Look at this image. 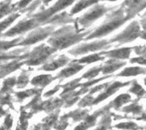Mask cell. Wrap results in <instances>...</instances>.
<instances>
[{
    "label": "cell",
    "mask_w": 146,
    "mask_h": 130,
    "mask_svg": "<svg viewBox=\"0 0 146 130\" xmlns=\"http://www.w3.org/2000/svg\"><path fill=\"white\" fill-rule=\"evenodd\" d=\"M90 32L91 31L84 32L83 30H79L74 26H64L53 32L47 43L51 47L61 50L80 43Z\"/></svg>",
    "instance_id": "obj_1"
},
{
    "label": "cell",
    "mask_w": 146,
    "mask_h": 130,
    "mask_svg": "<svg viewBox=\"0 0 146 130\" xmlns=\"http://www.w3.org/2000/svg\"><path fill=\"white\" fill-rule=\"evenodd\" d=\"M130 20L131 19L126 14L125 9L121 6L120 8L118 7V9L114 11L111 10L110 13L107 14V17L104 23L99 27L95 29L92 32H91L86 37H85V40H90L96 37H103L114 32L115 29L119 28L124 23Z\"/></svg>",
    "instance_id": "obj_2"
},
{
    "label": "cell",
    "mask_w": 146,
    "mask_h": 130,
    "mask_svg": "<svg viewBox=\"0 0 146 130\" xmlns=\"http://www.w3.org/2000/svg\"><path fill=\"white\" fill-rule=\"evenodd\" d=\"M117 7L113 8H107L104 4L96 3L93 5V7L89 9L86 13H85L82 16L77 18L74 20V26L79 30H83L85 28L89 27L95 20L101 18L104 14L110 12L114 9Z\"/></svg>",
    "instance_id": "obj_3"
},
{
    "label": "cell",
    "mask_w": 146,
    "mask_h": 130,
    "mask_svg": "<svg viewBox=\"0 0 146 130\" xmlns=\"http://www.w3.org/2000/svg\"><path fill=\"white\" fill-rule=\"evenodd\" d=\"M56 51V49L42 43L29 52L27 60L23 63L27 66H38L40 64H44Z\"/></svg>",
    "instance_id": "obj_4"
},
{
    "label": "cell",
    "mask_w": 146,
    "mask_h": 130,
    "mask_svg": "<svg viewBox=\"0 0 146 130\" xmlns=\"http://www.w3.org/2000/svg\"><path fill=\"white\" fill-rule=\"evenodd\" d=\"M74 1L75 0H58L53 6L50 7L49 9H44L42 7L41 8L42 9L38 13L33 14V15H29V16L33 17L37 20V22L39 24V26H41L43 25L48 24L49 20L52 16L56 14L58 12L62 11V9H66L67 7L70 6Z\"/></svg>",
    "instance_id": "obj_5"
},
{
    "label": "cell",
    "mask_w": 146,
    "mask_h": 130,
    "mask_svg": "<svg viewBox=\"0 0 146 130\" xmlns=\"http://www.w3.org/2000/svg\"><path fill=\"white\" fill-rule=\"evenodd\" d=\"M142 30H140V24L139 21L134 20L120 34L110 40V43H117L118 45H121L127 43H131L140 37Z\"/></svg>",
    "instance_id": "obj_6"
},
{
    "label": "cell",
    "mask_w": 146,
    "mask_h": 130,
    "mask_svg": "<svg viewBox=\"0 0 146 130\" xmlns=\"http://www.w3.org/2000/svg\"><path fill=\"white\" fill-rule=\"evenodd\" d=\"M112 45L110 44V41L106 39L98 40L89 43H82L71 50H68V53L72 55L77 56L80 54H85L89 52H96L98 50H107L111 48Z\"/></svg>",
    "instance_id": "obj_7"
},
{
    "label": "cell",
    "mask_w": 146,
    "mask_h": 130,
    "mask_svg": "<svg viewBox=\"0 0 146 130\" xmlns=\"http://www.w3.org/2000/svg\"><path fill=\"white\" fill-rule=\"evenodd\" d=\"M54 25L45 26V27H38L34 31H33L31 33L28 34V36L24 38L21 42H20L19 46H29L34 43H37L40 41H43L44 39L47 38L49 36L52 34L55 29Z\"/></svg>",
    "instance_id": "obj_8"
},
{
    "label": "cell",
    "mask_w": 146,
    "mask_h": 130,
    "mask_svg": "<svg viewBox=\"0 0 146 130\" xmlns=\"http://www.w3.org/2000/svg\"><path fill=\"white\" fill-rule=\"evenodd\" d=\"M39 26H40L39 24L33 17L27 16V18L21 20L17 25H15L10 30H9L6 33L3 34V37H15L16 35H21L26 33L27 32H29L30 30L36 29Z\"/></svg>",
    "instance_id": "obj_9"
},
{
    "label": "cell",
    "mask_w": 146,
    "mask_h": 130,
    "mask_svg": "<svg viewBox=\"0 0 146 130\" xmlns=\"http://www.w3.org/2000/svg\"><path fill=\"white\" fill-rule=\"evenodd\" d=\"M121 6L125 9L127 16L133 19L141 10L146 9V0H125Z\"/></svg>",
    "instance_id": "obj_10"
},
{
    "label": "cell",
    "mask_w": 146,
    "mask_h": 130,
    "mask_svg": "<svg viewBox=\"0 0 146 130\" xmlns=\"http://www.w3.org/2000/svg\"><path fill=\"white\" fill-rule=\"evenodd\" d=\"M133 49H134V47H127V48H121V49H114V50L101 51L99 53L102 55H104L110 59L125 60V59H128L130 57V54Z\"/></svg>",
    "instance_id": "obj_11"
},
{
    "label": "cell",
    "mask_w": 146,
    "mask_h": 130,
    "mask_svg": "<svg viewBox=\"0 0 146 130\" xmlns=\"http://www.w3.org/2000/svg\"><path fill=\"white\" fill-rule=\"evenodd\" d=\"M83 68H84V65H81V64H79V63H76V62L72 61V63H70L68 66V67H66L65 69L62 70L56 75V77L55 78L56 79H61V80H62L64 78H67L68 77H71V76L76 74L80 70H82Z\"/></svg>",
    "instance_id": "obj_12"
},
{
    "label": "cell",
    "mask_w": 146,
    "mask_h": 130,
    "mask_svg": "<svg viewBox=\"0 0 146 130\" xmlns=\"http://www.w3.org/2000/svg\"><path fill=\"white\" fill-rule=\"evenodd\" d=\"M70 59L68 57H67L66 55L62 54L61 56H59L58 59L54 60L49 63H44V65L40 68V70H44V71H55L62 66H64L65 65H67L69 62Z\"/></svg>",
    "instance_id": "obj_13"
},
{
    "label": "cell",
    "mask_w": 146,
    "mask_h": 130,
    "mask_svg": "<svg viewBox=\"0 0 146 130\" xmlns=\"http://www.w3.org/2000/svg\"><path fill=\"white\" fill-rule=\"evenodd\" d=\"M21 59L14 60L9 63H6L4 65H2L0 67V78L4 77L5 76L9 75V73L16 71L19 69L22 65H24L23 62H21Z\"/></svg>",
    "instance_id": "obj_14"
},
{
    "label": "cell",
    "mask_w": 146,
    "mask_h": 130,
    "mask_svg": "<svg viewBox=\"0 0 146 130\" xmlns=\"http://www.w3.org/2000/svg\"><path fill=\"white\" fill-rule=\"evenodd\" d=\"M130 83V82H127V83H119V82H116V83H112L111 84V86H110L107 89H106V91L105 92H104V93H102L95 100H94V102H93V104H97V103H99V102H101L102 100H105V99H107L109 96H110L111 95H113V94H115L120 88H121V87H123V86H127V85H128Z\"/></svg>",
    "instance_id": "obj_15"
},
{
    "label": "cell",
    "mask_w": 146,
    "mask_h": 130,
    "mask_svg": "<svg viewBox=\"0 0 146 130\" xmlns=\"http://www.w3.org/2000/svg\"><path fill=\"white\" fill-rule=\"evenodd\" d=\"M127 63L124 61H121L117 59H110L105 62V64L102 66V72L104 74H109L115 72L116 70L124 66Z\"/></svg>",
    "instance_id": "obj_16"
},
{
    "label": "cell",
    "mask_w": 146,
    "mask_h": 130,
    "mask_svg": "<svg viewBox=\"0 0 146 130\" xmlns=\"http://www.w3.org/2000/svg\"><path fill=\"white\" fill-rule=\"evenodd\" d=\"M74 22V20L72 18V15L70 14H68L67 12H62L58 14H55L52 16L49 21L48 24H51L54 26H59V25H65L67 23Z\"/></svg>",
    "instance_id": "obj_17"
},
{
    "label": "cell",
    "mask_w": 146,
    "mask_h": 130,
    "mask_svg": "<svg viewBox=\"0 0 146 130\" xmlns=\"http://www.w3.org/2000/svg\"><path fill=\"white\" fill-rule=\"evenodd\" d=\"M56 78L50 75H40L33 77L31 81V84L35 87H40L41 89L49 85Z\"/></svg>",
    "instance_id": "obj_18"
},
{
    "label": "cell",
    "mask_w": 146,
    "mask_h": 130,
    "mask_svg": "<svg viewBox=\"0 0 146 130\" xmlns=\"http://www.w3.org/2000/svg\"><path fill=\"white\" fill-rule=\"evenodd\" d=\"M100 1H103V0H80L71 9L70 11V14L73 16L74 14L82 11L83 9L90 7V6H92L96 3H98V2Z\"/></svg>",
    "instance_id": "obj_19"
},
{
    "label": "cell",
    "mask_w": 146,
    "mask_h": 130,
    "mask_svg": "<svg viewBox=\"0 0 146 130\" xmlns=\"http://www.w3.org/2000/svg\"><path fill=\"white\" fill-rule=\"evenodd\" d=\"M11 2L12 0H5L0 3V19L16 11L15 3L12 4Z\"/></svg>",
    "instance_id": "obj_20"
},
{
    "label": "cell",
    "mask_w": 146,
    "mask_h": 130,
    "mask_svg": "<svg viewBox=\"0 0 146 130\" xmlns=\"http://www.w3.org/2000/svg\"><path fill=\"white\" fill-rule=\"evenodd\" d=\"M146 73V69L139 66H133V67H127L124 69L121 72H120L117 76L118 77H131V76H137L139 74Z\"/></svg>",
    "instance_id": "obj_21"
},
{
    "label": "cell",
    "mask_w": 146,
    "mask_h": 130,
    "mask_svg": "<svg viewBox=\"0 0 146 130\" xmlns=\"http://www.w3.org/2000/svg\"><path fill=\"white\" fill-rule=\"evenodd\" d=\"M23 37H18L17 38L12 40V41H0V53L6 52L11 48H14L15 46H19L20 42L23 40Z\"/></svg>",
    "instance_id": "obj_22"
},
{
    "label": "cell",
    "mask_w": 146,
    "mask_h": 130,
    "mask_svg": "<svg viewBox=\"0 0 146 130\" xmlns=\"http://www.w3.org/2000/svg\"><path fill=\"white\" fill-rule=\"evenodd\" d=\"M103 60H104V57H103L100 53H98V54H91V55L83 57L79 60H74L73 61L79 63V64H90V63L97 62V61Z\"/></svg>",
    "instance_id": "obj_23"
},
{
    "label": "cell",
    "mask_w": 146,
    "mask_h": 130,
    "mask_svg": "<svg viewBox=\"0 0 146 130\" xmlns=\"http://www.w3.org/2000/svg\"><path fill=\"white\" fill-rule=\"evenodd\" d=\"M42 89H29L27 91H22V92H16L15 96L19 99V101H22L24 99L32 96V95H36L38 94H41Z\"/></svg>",
    "instance_id": "obj_24"
},
{
    "label": "cell",
    "mask_w": 146,
    "mask_h": 130,
    "mask_svg": "<svg viewBox=\"0 0 146 130\" xmlns=\"http://www.w3.org/2000/svg\"><path fill=\"white\" fill-rule=\"evenodd\" d=\"M19 16H20V13H13V14H9V16L7 19H5L2 22H0V32H2L5 29H7Z\"/></svg>",
    "instance_id": "obj_25"
},
{
    "label": "cell",
    "mask_w": 146,
    "mask_h": 130,
    "mask_svg": "<svg viewBox=\"0 0 146 130\" xmlns=\"http://www.w3.org/2000/svg\"><path fill=\"white\" fill-rule=\"evenodd\" d=\"M16 77H10V78H8L6 79L3 83V88L1 89V91H0V95L2 94H7L9 91L11 90V89L15 86V84H16Z\"/></svg>",
    "instance_id": "obj_26"
},
{
    "label": "cell",
    "mask_w": 146,
    "mask_h": 130,
    "mask_svg": "<svg viewBox=\"0 0 146 130\" xmlns=\"http://www.w3.org/2000/svg\"><path fill=\"white\" fill-rule=\"evenodd\" d=\"M29 73L27 72V71L23 70V72H21V74L20 75V77H18L17 81H16V86L18 89H23L24 87H26L29 82Z\"/></svg>",
    "instance_id": "obj_27"
},
{
    "label": "cell",
    "mask_w": 146,
    "mask_h": 130,
    "mask_svg": "<svg viewBox=\"0 0 146 130\" xmlns=\"http://www.w3.org/2000/svg\"><path fill=\"white\" fill-rule=\"evenodd\" d=\"M130 100H131V96H130L129 95L124 94V95H121L120 96H118V97L113 101V103H111V104H113L114 106H115L116 107H118V106H122V105L125 104V103H127V102L130 101Z\"/></svg>",
    "instance_id": "obj_28"
},
{
    "label": "cell",
    "mask_w": 146,
    "mask_h": 130,
    "mask_svg": "<svg viewBox=\"0 0 146 130\" xmlns=\"http://www.w3.org/2000/svg\"><path fill=\"white\" fill-rule=\"evenodd\" d=\"M102 66L103 65L99 66H96L93 67L92 69L89 70L86 73H85L81 78H86V79H92L94 78L97 75H98V73L100 72V71H102Z\"/></svg>",
    "instance_id": "obj_29"
},
{
    "label": "cell",
    "mask_w": 146,
    "mask_h": 130,
    "mask_svg": "<svg viewBox=\"0 0 146 130\" xmlns=\"http://www.w3.org/2000/svg\"><path fill=\"white\" fill-rule=\"evenodd\" d=\"M129 91L131 92V93H133V94H135L137 96H139V97H141V96H143L145 94V91L144 90V89L136 82V81H133V86H132V88L129 89Z\"/></svg>",
    "instance_id": "obj_30"
},
{
    "label": "cell",
    "mask_w": 146,
    "mask_h": 130,
    "mask_svg": "<svg viewBox=\"0 0 146 130\" xmlns=\"http://www.w3.org/2000/svg\"><path fill=\"white\" fill-rule=\"evenodd\" d=\"M33 2V0H21L20 2H18V3H15V5H16V11L17 10H20L21 12L24 9H26L29 4H30V3H32Z\"/></svg>",
    "instance_id": "obj_31"
},
{
    "label": "cell",
    "mask_w": 146,
    "mask_h": 130,
    "mask_svg": "<svg viewBox=\"0 0 146 130\" xmlns=\"http://www.w3.org/2000/svg\"><path fill=\"white\" fill-rule=\"evenodd\" d=\"M133 50L138 55L146 57V46H134Z\"/></svg>",
    "instance_id": "obj_32"
},
{
    "label": "cell",
    "mask_w": 146,
    "mask_h": 130,
    "mask_svg": "<svg viewBox=\"0 0 146 130\" xmlns=\"http://www.w3.org/2000/svg\"><path fill=\"white\" fill-rule=\"evenodd\" d=\"M130 61L132 63H138V64H141V65H146V57L140 56V57L133 58L130 60Z\"/></svg>",
    "instance_id": "obj_33"
},
{
    "label": "cell",
    "mask_w": 146,
    "mask_h": 130,
    "mask_svg": "<svg viewBox=\"0 0 146 130\" xmlns=\"http://www.w3.org/2000/svg\"><path fill=\"white\" fill-rule=\"evenodd\" d=\"M12 123H13V119L11 118L10 115H8L7 118H5V121H4V128L6 129V130L9 129L11 128Z\"/></svg>",
    "instance_id": "obj_34"
},
{
    "label": "cell",
    "mask_w": 146,
    "mask_h": 130,
    "mask_svg": "<svg viewBox=\"0 0 146 130\" xmlns=\"http://www.w3.org/2000/svg\"><path fill=\"white\" fill-rule=\"evenodd\" d=\"M62 86L61 85H57V86H56L55 87V89H51V90H50L49 92H47V93H45L44 95V97H49V96H50V95H52L53 94H55L60 88H61Z\"/></svg>",
    "instance_id": "obj_35"
},
{
    "label": "cell",
    "mask_w": 146,
    "mask_h": 130,
    "mask_svg": "<svg viewBox=\"0 0 146 130\" xmlns=\"http://www.w3.org/2000/svg\"><path fill=\"white\" fill-rule=\"evenodd\" d=\"M140 25L144 28V30L146 31V15H143V17L140 20Z\"/></svg>",
    "instance_id": "obj_36"
},
{
    "label": "cell",
    "mask_w": 146,
    "mask_h": 130,
    "mask_svg": "<svg viewBox=\"0 0 146 130\" xmlns=\"http://www.w3.org/2000/svg\"><path fill=\"white\" fill-rule=\"evenodd\" d=\"M140 37L142 38V39H145L146 40V31H142L141 32V35H140Z\"/></svg>",
    "instance_id": "obj_37"
},
{
    "label": "cell",
    "mask_w": 146,
    "mask_h": 130,
    "mask_svg": "<svg viewBox=\"0 0 146 130\" xmlns=\"http://www.w3.org/2000/svg\"><path fill=\"white\" fill-rule=\"evenodd\" d=\"M51 1H52V0H42V2L44 3V5H48V4H49V3H50V2H51Z\"/></svg>",
    "instance_id": "obj_38"
},
{
    "label": "cell",
    "mask_w": 146,
    "mask_h": 130,
    "mask_svg": "<svg viewBox=\"0 0 146 130\" xmlns=\"http://www.w3.org/2000/svg\"><path fill=\"white\" fill-rule=\"evenodd\" d=\"M106 1H110V2H115V1H117V0H106Z\"/></svg>",
    "instance_id": "obj_39"
},
{
    "label": "cell",
    "mask_w": 146,
    "mask_h": 130,
    "mask_svg": "<svg viewBox=\"0 0 146 130\" xmlns=\"http://www.w3.org/2000/svg\"><path fill=\"white\" fill-rule=\"evenodd\" d=\"M3 37V34H2V32H0V37Z\"/></svg>",
    "instance_id": "obj_40"
},
{
    "label": "cell",
    "mask_w": 146,
    "mask_h": 130,
    "mask_svg": "<svg viewBox=\"0 0 146 130\" xmlns=\"http://www.w3.org/2000/svg\"><path fill=\"white\" fill-rule=\"evenodd\" d=\"M0 67H1V66H0Z\"/></svg>",
    "instance_id": "obj_41"
}]
</instances>
